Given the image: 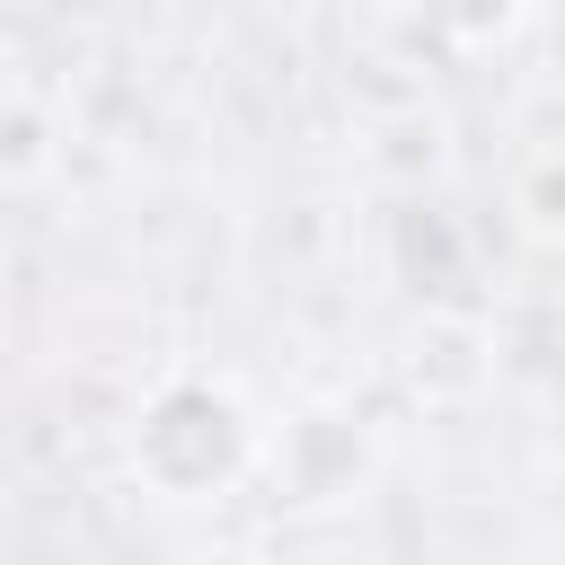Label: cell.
Instances as JSON below:
<instances>
[{
    "instance_id": "cell-5",
    "label": "cell",
    "mask_w": 565,
    "mask_h": 565,
    "mask_svg": "<svg viewBox=\"0 0 565 565\" xmlns=\"http://www.w3.org/2000/svg\"><path fill=\"white\" fill-rule=\"evenodd\" d=\"M503 221L521 247H547L565 256V124L556 132H530L503 168Z\"/></svg>"
},
{
    "instance_id": "cell-7",
    "label": "cell",
    "mask_w": 565,
    "mask_h": 565,
    "mask_svg": "<svg viewBox=\"0 0 565 565\" xmlns=\"http://www.w3.org/2000/svg\"><path fill=\"white\" fill-rule=\"evenodd\" d=\"M53 168H62V106H53V88L0 71V194L53 185Z\"/></svg>"
},
{
    "instance_id": "cell-2",
    "label": "cell",
    "mask_w": 565,
    "mask_h": 565,
    "mask_svg": "<svg viewBox=\"0 0 565 565\" xmlns=\"http://www.w3.org/2000/svg\"><path fill=\"white\" fill-rule=\"evenodd\" d=\"M380 468H388V433H380L353 397H300V406L274 415L256 486H265L282 512H335V503L371 494Z\"/></svg>"
},
{
    "instance_id": "cell-3",
    "label": "cell",
    "mask_w": 565,
    "mask_h": 565,
    "mask_svg": "<svg viewBox=\"0 0 565 565\" xmlns=\"http://www.w3.org/2000/svg\"><path fill=\"white\" fill-rule=\"evenodd\" d=\"M388 265H397V282L424 309H468L477 247H468V230H459V212L441 194H397V212H388Z\"/></svg>"
},
{
    "instance_id": "cell-6",
    "label": "cell",
    "mask_w": 565,
    "mask_h": 565,
    "mask_svg": "<svg viewBox=\"0 0 565 565\" xmlns=\"http://www.w3.org/2000/svg\"><path fill=\"white\" fill-rule=\"evenodd\" d=\"M388 18H397L415 44L477 62V53H503V44L539 18V0H388Z\"/></svg>"
},
{
    "instance_id": "cell-4",
    "label": "cell",
    "mask_w": 565,
    "mask_h": 565,
    "mask_svg": "<svg viewBox=\"0 0 565 565\" xmlns=\"http://www.w3.org/2000/svg\"><path fill=\"white\" fill-rule=\"evenodd\" d=\"M362 168L388 185V194H441V177H450V124H441V106H397V115H380L371 124V141H362Z\"/></svg>"
},
{
    "instance_id": "cell-1",
    "label": "cell",
    "mask_w": 565,
    "mask_h": 565,
    "mask_svg": "<svg viewBox=\"0 0 565 565\" xmlns=\"http://www.w3.org/2000/svg\"><path fill=\"white\" fill-rule=\"evenodd\" d=\"M265 433H274V415L247 397L238 371L168 362L124 415V477L168 512H203V503H230L256 486Z\"/></svg>"
}]
</instances>
